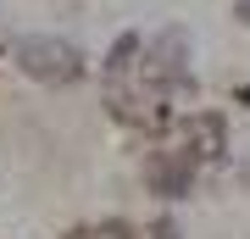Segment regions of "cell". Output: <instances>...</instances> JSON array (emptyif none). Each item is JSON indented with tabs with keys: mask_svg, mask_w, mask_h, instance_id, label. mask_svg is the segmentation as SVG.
I'll return each mask as SVG.
<instances>
[{
	"mask_svg": "<svg viewBox=\"0 0 250 239\" xmlns=\"http://www.w3.org/2000/svg\"><path fill=\"white\" fill-rule=\"evenodd\" d=\"M11 62H17L28 78H39V84H72V78H83V56L72 50V44H62V39H17L11 44Z\"/></svg>",
	"mask_w": 250,
	"mask_h": 239,
	"instance_id": "cell-1",
	"label": "cell"
},
{
	"mask_svg": "<svg viewBox=\"0 0 250 239\" xmlns=\"http://www.w3.org/2000/svg\"><path fill=\"white\" fill-rule=\"evenodd\" d=\"M150 184L161 189V195H184V189H189V156H184V161H161V167H150Z\"/></svg>",
	"mask_w": 250,
	"mask_h": 239,
	"instance_id": "cell-2",
	"label": "cell"
},
{
	"mask_svg": "<svg viewBox=\"0 0 250 239\" xmlns=\"http://www.w3.org/2000/svg\"><path fill=\"white\" fill-rule=\"evenodd\" d=\"M189 133H195L200 156H217V151H223V117H195V123H189Z\"/></svg>",
	"mask_w": 250,
	"mask_h": 239,
	"instance_id": "cell-3",
	"label": "cell"
},
{
	"mask_svg": "<svg viewBox=\"0 0 250 239\" xmlns=\"http://www.w3.org/2000/svg\"><path fill=\"white\" fill-rule=\"evenodd\" d=\"M178 34H167L161 39V50H156V78H178Z\"/></svg>",
	"mask_w": 250,
	"mask_h": 239,
	"instance_id": "cell-4",
	"label": "cell"
},
{
	"mask_svg": "<svg viewBox=\"0 0 250 239\" xmlns=\"http://www.w3.org/2000/svg\"><path fill=\"white\" fill-rule=\"evenodd\" d=\"M134 50H139V39H134V34H128V39H117V50H111V62H106V67H111V72H123Z\"/></svg>",
	"mask_w": 250,
	"mask_h": 239,
	"instance_id": "cell-5",
	"label": "cell"
},
{
	"mask_svg": "<svg viewBox=\"0 0 250 239\" xmlns=\"http://www.w3.org/2000/svg\"><path fill=\"white\" fill-rule=\"evenodd\" d=\"M150 234H156V239H178V228H172V222H167V217H161V222H156V228H150Z\"/></svg>",
	"mask_w": 250,
	"mask_h": 239,
	"instance_id": "cell-6",
	"label": "cell"
},
{
	"mask_svg": "<svg viewBox=\"0 0 250 239\" xmlns=\"http://www.w3.org/2000/svg\"><path fill=\"white\" fill-rule=\"evenodd\" d=\"M233 17H245V22H250V0H239V6H233Z\"/></svg>",
	"mask_w": 250,
	"mask_h": 239,
	"instance_id": "cell-7",
	"label": "cell"
}]
</instances>
